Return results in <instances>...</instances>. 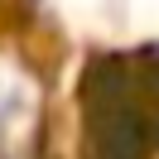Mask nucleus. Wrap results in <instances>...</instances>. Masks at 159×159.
Returning a JSON list of instances; mask_svg holds the SVG:
<instances>
[{"label":"nucleus","instance_id":"obj_1","mask_svg":"<svg viewBox=\"0 0 159 159\" xmlns=\"http://www.w3.org/2000/svg\"><path fill=\"white\" fill-rule=\"evenodd\" d=\"M87 106V154L92 159H140L154 135V116L145 111V87L130 53H101L82 72Z\"/></svg>","mask_w":159,"mask_h":159}]
</instances>
